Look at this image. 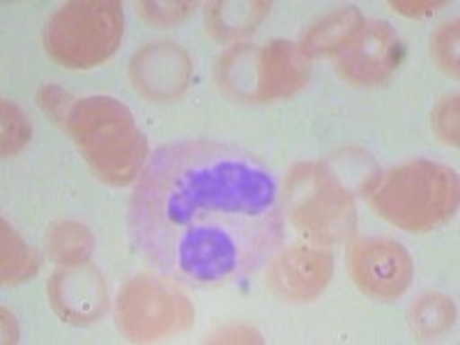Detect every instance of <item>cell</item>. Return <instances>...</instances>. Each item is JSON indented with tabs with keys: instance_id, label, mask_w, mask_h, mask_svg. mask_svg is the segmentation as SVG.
<instances>
[{
	"instance_id": "obj_1",
	"label": "cell",
	"mask_w": 460,
	"mask_h": 345,
	"mask_svg": "<svg viewBox=\"0 0 460 345\" xmlns=\"http://www.w3.org/2000/svg\"><path fill=\"white\" fill-rule=\"evenodd\" d=\"M143 256L175 281H237L277 252L281 200L272 172L230 146L187 141L152 155L131 196Z\"/></svg>"
},
{
	"instance_id": "obj_2",
	"label": "cell",
	"mask_w": 460,
	"mask_h": 345,
	"mask_svg": "<svg viewBox=\"0 0 460 345\" xmlns=\"http://www.w3.org/2000/svg\"><path fill=\"white\" fill-rule=\"evenodd\" d=\"M65 127L94 175L115 187L137 182L147 159V143L122 102L113 97L74 102Z\"/></svg>"
},
{
	"instance_id": "obj_3",
	"label": "cell",
	"mask_w": 460,
	"mask_h": 345,
	"mask_svg": "<svg viewBox=\"0 0 460 345\" xmlns=\"http://www.w3.org/2000/svg\"><path fill=\"white\" fill-rule=\"evenodd\" d=\"M371 205L396 228L424 233L445 224L458 208L456 171L433 162H410L376 184Z\"/></svg>"
},
{
	"instance_id": "obj_4",
	"label": "cell",
	"mask_w": 460,
	"mask_h": 345,
	"mask_svg": "<svg viewBox=\"0 0 460 345\" xmlns=\"http://www.w3.org/2000/svg\"><path fill=\"white\" fill-rule=\"evenodd\" d=\"M309 74V53L286 40H274L262 49L240 44L230 49L219 65V79L226 93L244 102L293 97L306 85Z\"/></svg>"
},
{
	"instance_id": "obj_5",
	"label": "cell",
	"mask_w": 460,
	"mask_h": 345,
	"mask_svg": "<svg viewBox=\"0 0 460 345\" xmlns=\"http://www.w3.org/2000/svg\"><path fill=\"white\" fill-rule=\"evenodd\" d=\"M125 16L115 0H76L49 19L44 49L58 65L90 69L106 63L122 42Z\"/></svg>"
},
{
	"instance_id": "obj_6",
	"label": "cell",
	"mask_w": 460,
	"mask_h": 345,
	"mask_svg": "<svg viewBox=\"0 0 460 345\" xmlns=\"http://www.w3.org/2000/svg\"><path fill=\"white\" fill-rule=\"evenodd\" d=\"M286 208L295 228L318 244H339L357 228L355 200L327 164H299L290 171Z\"/></svg>"
},
{
	"instance_id": "obj_7",
	"label": "cell",
	"mask_w": 460,
	"mask_h": 345,
	"mask_svg": "<svg viewBox=\"0 0 460 345\" xmlns=\"http://www.w3.org/2000/svg\"><path fill=\"white\" fill-rule=\"evenodd\" d=\"M194 306L171 283L155 277L131 279L118 295V330L134 343L162 341L194 323Z\"/></svg>"
},
{
	"instance_id": "obj_8",
	"label": "cell",
	"mask_w": 460,
	"mask_h": 345,
	"mask_svg": "<svg viewBox=\"0 0 460 345\" xmlns=\"http://www.w3.org/2000/svg\"><path fill=\"white\" fill-rule=\"evenodd\" d=\"M350 274L361 293L380 302H392L412 281V258L398 242L368 237L352 246Z\"/></svg>"
},
{
	"instance_id": "obj_9",
	"label": "cell",
	"mask_w": 460,
	"mask_h": 345,
	"mask_svg": "<svg viewBox=\"0 0 460 345\" xmlns=\"http://www.w3.org/2000/svg\"><path fill=\"white\" fill-rule=\"evenodd\" d=\"M334 258L323 249L293 246L267 267V288L283 302H311L330 286Z\"/></svg>"
},
{
	"instance_id": "obj_10",
	"label": "cell",
	"mask_w": 460,
	"mask_h": 345,
	"mask_svg": "<svg viewBox=\"0 0 460 345\" xmlns=\"http://www.w3.org/2000/svg\"><path fill=\"white\" fill-rule=\"evenodd\" d=\"M401 60V42L389 23H364L348 47L339 51V72L357 85H373L387 79Z\"/></svg>"
},
{
	"instance_id": "obj_11",
	"label": "cell",
	"mask_w": 460,
	"mask_h": 345,
	"mask_svg": "<svg viewBox=\"0 0 460 345\" xmlns=\"http://www.w3.org/2000/svg\"><path fill=\"white\" fill-rule=\"evenodd\" d=\"M49 299L53 309L67 323L88 324L104 315L109 290L104 277L90 262L63 265L49 281Z\"/></svg>"
},
{
	"instance_id": "obj_12",
	"label": "cell",
	"mask_w": 460,
	"mask_h": 345,
	"mask_svg": "<svg viewBox=\"0 0 460 345\" xmlns=\"http://www.w3.org/2000/svg\"><path fill=\"white\" fill-rule=\"evenodd\" d=\"M129 76L134 90L146 100H175L191 81V58L172 42L150 44L134 56Z\"/></svg>"
},
{
	"instance_id": "obj_13",
	"label": "cell",
	"mask_w": 460,
	"mask_h": 345,
	"mask_svg": "<svg viewBox=\"0 0 460 345\" xmlns=\"http://www.w3.org/2000/svg\"><path fill=\"white\" fill-rule=\"evenodd\" d=\"M364 28V16L355 7H343L324 19H320L311 31L304 35L302 49L309 56H327V53H339L341 49L355 40L357 32Z\"/></svg>"
},
{
	"instance_id": "obj_14",
	"label": "cell",
	"mask_w": 460,
	"mask_h": 345,
	"mask_svg": "<svg viewBox=\"0 0 460 345\" xmlns=\"http://www.w3.org/2000/svg\"><path fill=\"white\" fill-rule=\"evenodd\" d=\"M270 12V3H215L208 10L209 32L217 40H240L256 31Z\"/></svg>"
},
{
	"instance_id": "obj_15",
	"label": "cell",
	"mask_w": 460,
	"mask_h": 345,
	"mask_svg": "<svg viewBox=\"0 0 460 345\" xmlns=\"http://www.w3.org/2000/svg\"><path fill=\"white\" fill-rule=\"evenodd\" d=\"M3 258H0V277L3 283L7 286H14V283H22L26 279H31L40 267L37 261V253L32 249H28L26 242L19 237L14 228H12L7 221H3Z\"/></svg>"
},
{
	"instance_id": "obj_16",
	"label": "cell",
	"mask_w": 460,
	"mask_h": 345,
	"mask_svg": "<svg viewBox=\"0 0 460 345\" xmlns=\"http://www.w3.org/2000/svg\"><path fill=\"white\" fill-rule=\"evenodd\" d=\"M414 334L421 339H435L456 323V306L445 295H424L410 311Z\"/></svg>"
},
{
	"instance_id": "obj_17",
	"label": "cell",
	"mask_w": 460,
	"mask_h": 345,
	"mask_svg": "<svg viewBox=\"0 0 460 345\" xmlns=\"http://www.w3.org/2000/svg\"><path fill=\"white\" fill-rule=\"evenodd\" d=\"M49 253L63 265H74V262H84L93 252V233L85 228L84 224H74V221H65V224L53 226L49 233Z\"/></svg>"
},
{
	"instance_id": "obj_18",
	"label": "cell",
	"mask_w": 460,
	"mask_h": 345,
	"mask_svg": "<svg viewBox=\"0 0 460 345\" xmlns=\"http://www.w3.org/2000/svg\"><path fill=\"white\" fill-rule=\"evenodd\" d=\"M3 155L10 157L23 150L28 141H31V122L22 109H16L10 102H3Z\"/></svg>"
},
{
	"instance_id": "obj_19",
	"label": "cell",
	"mask_w": 460,
	"mask_h": 345,
	"mask_svg": "<svg viewBox=\"0 0 460 345\" xmlns=\"http://www.w3.org/2000/svg\"><path fill=\"white\" fill-rule=\"evenodd\" d=\"M458 22H451L433 37V56L451 76H458Z\"/></svg>"
},
{
	"instance_id": "obj_20",
	"label": "cell",
	"mask_w": 460,
	"mask_h": 345,
	"mask_svg": "<svg viewBox=\"0 0 460 345\" xmlns=\"http://www.w3.org/2000/svg\"><path fill=\"white\" fill-rule=\"evenodd\" d=\"M194 3H138L143 19L157 26H172L194 12Z\"/></svg>"
},
{
	"instance_id": "obj_21",
	"label": "cell",
	"mask_w": 460,
	"mask_h": 345,
	"mask_svg": "<svg viewBox=\"0 0 460 345\" xmlns=\"http://www.w3.org/2000/svg\"><path fill=\"white\" fill-rule=\"evenodd\" d=\"M458 97H447L438 104L433 113V127L438 137L449 146H458Z\"/></svg>"
},
{
	"instance_id": "obj_22",
	"label": "cell",
	"mask_w": 460,
	"mask_h": 345,
	"mask_svg": "<svg viewBox=\"0 0 460 345\" xmlns=\"http://www.w3.org/2000/svg\"><path fill=\"white\" fill-rule=\"evenodd\" d=\"M37 100H40L42 111H47L53 120L67 125L72 106H69V94L65 93L63 88H58V85H47V88L40 90V97H37Z\"/></svg>"
},
{
	"instance_id": "obj_23",
	"label": "cell",
	"mask_w": 460,
	"mask_h": 345,
	"mask_svg": "<svg viewBox=\"0 0 460 345\" xmlns=\"http://www.w3.org/2000/svg\"><path fill=\"white\" fill-rule=\"evenodd\" d=\"M208 343H261V334L246 324H230L217 332L215 336H209Z\"/></svg>"
},
{
	"instance_id": "obj_24",
	"label": "cell",
	"mask_w": 460,
	"mask_h": 345,
	"mask_svg": "<svg viewBox=\"0 0 460 345\" xmlns=\"http://www.w3.org/2000/svg\"><path fill=\"white\" fill-rule=\"evenodd\" d=\"M396 12L405 16H414V19H421V16H430L445 5V3H433V0H424V3H412V0H394L389 3Z\"/></svg>"
},
{
	"instance_id": "obj_25",
	"label": "cell",
	"mask_w": 460,
	"mask_h": 345,
	"mask_svg": "<svg viewBox=\"0 0 460 345\" xmlns=\"http://www.w3.org/2000/svg\"><path fill=\"white\" fill-rule=\"evenodd\" d=\"M14 341H16L14 318L10 315V311L3 309V343H14Z\"/></svg>"
}]
</instances>
